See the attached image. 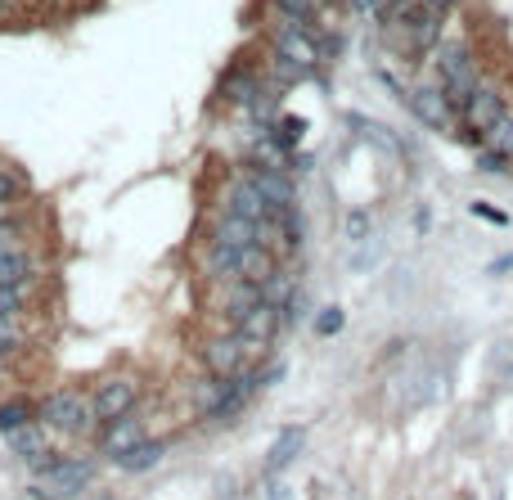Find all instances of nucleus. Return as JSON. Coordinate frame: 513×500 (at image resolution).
I'll use <instances>...</instances> for the list:
<instances>
[{
	"label": "nucleus",
	"mask_w": 513,
	"mask_h": 500,
	"mask_svg": "<svg viewBox=\"0 0 513 500\" xmlns=\"http://www.w3.org/2000/svg\"><path fill=\"white\" fill-rule=\"evenodd\" d=\"M338 329H342V311L338 307H324L320 316H315V334H320V338H333Z\"/></svg>",
	"instance_id": "nucleus-25"
},
{
	"label": "nucleus",
	"mask_w": 513,
	"mask_h": 500,
	"mask_svg": "<svg viewBox=\"0 0 513 500\" xmlns=\"http://www.w3.org/2000/svg\"><path fill=\"white\" fill-rule=\"evenodd\" d=\"M441 19L446 14H437V10H428V5H414L410 14H405L401 23H396V32H401V46L410 50V55H428L432 46H437V37H441Z\"/></svg>",
	"instance_id": "nucleus-6"
},
{
	"label": "nucleus",
	"mask_w": 513,
	"mask_h": 500,
	"mask_svg": "<svg viewBox=\"0 0 513 500\" xmlns=\"http://www.w3.org/2000/svg\"><path fill=\"white\" fill-rule=\"evenodd\" d=\"M275 59H284V64H293V68H297V73L311 77L315 68L324 64V55H320V37H315L311 28L284 23V28L275 32Z\"/></svg>",
	"instance_id": "nucleus-4"
},
{
	"label": "nucleus",
	"mask_w": 513,
	"mask_h": 500,
	"mask_svg": "<svg viewBox=\"0 0 513 500\" xmlns=\"http://www.w3.org/2000/svg\"><path fill=\"white\" fill-rule=\"evenodd\" d=\"M90 415H95V406L81 401L77 392H59V397H50L41 406V419L50 428H59V433H81V428L90 424Z\"/></svg>",
	"instance_id": "nucleus-8"
},
{
	"label": "nucleus",
	"mask_w": 513,
	"mask_h": 500,
	"mask_svg": "<svg viewBox=\"0 0 513 500\" xmlns=\"http://www.w3.org/2000/svg\"><path fill=\"white\" fill-rule=\"evenodd\" d=\"M248 181L257 185L275 208H293V181H288V172H275V167H252Z\"/></svg>",
	"instance_id": "nucleus-15"
},
{
	"label": "nucleus",
	"mask_w": 513,
	"mask_h": 500,
	"mask_svg": "<svg viewBox=\"0 0 513 500\" xmlns=\"http://www.w3.org/2000/svg\"><path fill=\"white\" fill-rule=\"evenodd\" d=\"M437 86L446 91V100L455 104V113L464 109V104L473 100V91L482 86V77H477V59L464 41H450V46L437 50Z\"/></svg>",
	"instance_id": "nucleus-1"
},
{
	"label": "nucleus",
	"mask_w": 513,
	"mask_h": 500,
	"mask_svg": "<svg viewBox=\"0 0 513 500\" xmlns=\"http://www.w3.org/2000/svg\"><path fill=\"white\" fill-rule=\"evenodd\" d=\"M225 212H234V217H248V221H270L275 212H284V208H275V203H270L266 194H261L257 185L248 181V176H239V181L225 185Z\"/></svg>",
	"instance_id": "nucleus-7"
},
{
	"label": "nucleus",
	"mask_w": 513,
	"mask_h": 500,
	"mask_svg": "<svg viewBox=\"0 0 513 500\" xmlns=\"http://www.w3.org/2000/svg\"><path fill=\"white\" fill-rule=\"evenodd\" d=\"M284 320H288V311H284V307H270V302H261V307H252L248 316H243L239 325H234V334H243L252 347H266L270 338H275L279 329H284Z\"/></svg>",
	"instance_id": "nucleus-10"
},
{
	"label": "nucleus",
	"mask_w": 513,
	"mask_h": 500,
	"mask_svg": "<svg viewBox=\"0 0 513 500\" xmlns=\"http://www.w3.org/2000/svg\"><path fill=\"white\" fill-rule=\"evenodd\" d=\"M261 347H252L243 334H221L212 338V343L203 347V361L207 370L216 374V379H234V374H243V365H248V356H257Z\"/></svg>",
	"instance_id": "nucleus-5"
},
{
	"label": "nucleus",
	"mask_w": 513,
	"mask_h": 500,
	"mask_svg": "<svg viewBox=\"0 0 513 500\" xmlns=\"http://www.w3.org/2000/svg\"><path fill=\"white\" fill-rule=\"evenodd\" d=\"M144 442H149V437H144V424L135 415H126V419H117V424L104 428V442H99V451H104L108 460H126V455L140 451Z\"/></svg>",
	"instance_id": "nucleus-11"
},
{
	"label": "nucleus",
	"mask_w": 513,
	"mask_h": 500,
	"mask_svg": "<svg viewBox=\"0 0 513 500\" xmlns=\"http://www.w3.org/2000/svg\"><path fill=\"white\" fill-rule=\"evenodd\" d=\"M347 239L351 244H369V212H351L347 217Z\"/></svg>",
	"instance_id": "nucleus-26"
},
{
	"label": "nucleus",
	"mask_w": 513,
	"mask_h": 500,
	"mask_svg": "<svg viewBox=\"0 0 513 500\" xmlns=\"http://www.w3.org/2000/svg\"><path fill=\"white\" fill-rule=\"evenodd\" d=\"M302 446H306V428L302 424L284 428V433L275 437V446H270V455H266V473H270V478H275L279 469H288V464L302 455Z\"/></svg>",
	"instance_id": "nucleus-14"
},
{
	"label": "nucleus",
	"mask_w": 513,
	"mask_h": 500,
	"mask_svg": "<svg viewBox=\"0 0 513 500\" xmlns=\"http://www.w3.org/2000/svg\"><path fill=\"white\" fill-rule=\"evenodd\" d=\"M275 271H279V266H275V253H270V248H261V244L239 248V262H234V280L266 284Z\"/></svg>",
	"instance_id": "nucleus-12"
},
{
	"label": "nucleus",
	"mask_w": 513,
	"mask_h": 500,
	"mask_svg": "<svg viewBox=\"0 0 513 500\" xmlns=\"http://www.w3.org/2000/svg\"><path fill=\"white\" fill-rule=\"evenodd\" d=\"M257 226L261 221H248V217H234V212H221L212 230V244H225V248H248L257 244Z\"/></svg>",
	"instance_id": "nucleus-13"
},
{
	"label": "nucleus",
	"mask_w": 513,
	"mask_h": 500,
	"mask_svg": "<svg viewBox=\"0 0 513 500\" xmlns=\"http://www.w3.org/2000/svg\"><path fill=\"white\" fill-rule=\"evenodd\" d=\"M135 397H140V392H135L131 379H108L104 388L95 392V401H90V406H95L99 424H117V419H126L135 410Z\"/></svg>",
	"instance_id": "nucleus-9"
},
{
	"label": "nucleus",
	"mask_w": 513,
	"mask_h": 500,
	"mask_svg": "<svg viewBox=\"0 0 513 500\" xmlns=\"http://www.w3.org/2000/svg\"><path fill=\"white\" fill-rule=\"evenodd\" d=\"M162 451H167V442H153V437H149V442H144L140 451H131V455H126V460H122V469H131V473L153 469V464L162 460Z\"/></svg>",
	"instance_id": "nucleus-21"
},
{
	"label": "nucleus",
	"mask_w": 513,
	"mask_h": 500,
	"mask_svg": "<svg viewBox=\"0 0 513 500\" xmlns=\"http://www.w3.org/2000/svg\"><path fill=\"white\" fill-rule=\"evenodd\" d=\"M266 496H270V500H293V491H288L279 478H270V482H266Z\"/></svg>",
	"instance_id": "nucleus-29"
},
{
	"label": "nucleus",
	"mask_w": 513,
	"mask_h": 500,
	"mask_svg": "<svg viewBox=\"0 0 513 500\" xmlns=\"http://www.w3.org/2000/svg\"><path fill=\"white\" fill-rule=\"evenodd\" d=\"M9 446H14L23 460H32L36 469H50V455H45V442H41V433H36L32 424L27 428H18V433H9Z\"/></svg>",
	"instance_id": "nucleus-18"
},
{
	"label": "nucleus",
	"mask_w": 513,
	"mask_h": 500,
	"mask_svg": "<svg viewBox=\"0 0 513 500\" xmlns=\"http://www.w3.org/2000/svg\"><path fill=\"white\" fill-rule=\"evenodd\" d=\"M41 473L50 478V491H54V496H72V491L86 487V464H77V460L50 464V469H41Z\"/></svg>",
	"instance_id": "nucleus-16"
},
{
	"label": "nucleus",
	"mask_w": 513,
	"mask_h": 500,
	"mask_svg": "<svg viewBox=\"0 0 513 500\" xmlns=\"http://www.w3.org/2000/svg\"><path fill=\"white\" fill-rule=\"evenodd\" d=\"M18 194H23V181H18L14 172H5V167H0V208H5L9 199H18Z\"/></svg>",
	"instance_id": "nucleus-28"
},
{
	"label": "nucleus",
	"mask_w": 513,
	"mask_h": 500,
	"mask_svg": "<svg viewBox=\"0 0 513 500\" xmlns=\"http://www.w3.org/2000/svg\"><path fill=\"white\" fill-rule=\"evenodd\" d=\"M405 104H410V113L428 131H441V136H455L459 131V113L441 86H414V91H405Z\"/></svg>",
	"instance_id": "nucleus-3"
},
{
	"label": "nucleus",
	"mask_w": 513,
	"mask_h": 500,
	"mask_svg": "<svg viewBox=\"0 0 513 500\" xmlns=\"http://www.w3.org/2000/svg\"><path fill=\"white\" fill-rule=\"evenodd\" d=\"M5 5H9V0H0V14H5Z\"/></svg>",
	"instance_id": "nucleus-32"
},
{
	"label": "nucleus",
	"mask_w": 513,
	"mask_h": 500,
	"mask_svg": "<svg viewBox=\"0 0 513 500\" xmlns=\"http://www.w3.org/2000/svg\"><path fill=\"white\" fill-rule=\"evenodd\" d=\"M504 113H509V109H504L500 86H486V82H482V86L473 91V100L459 109V131H455V136L468 140V145H482L486 131H491L495 122L504 118Z\"/></svg>",
	"instance_id": "nucleus-2"
},
{
	"label": "nucleus",
	"mask_w": 513,
	"mask_h": 500,
	"mask_svg": "<svg viewBox=\"0 0 513 500\" xmlns=\"http://www.w3.org/2000/svg\"><path fill=\"white\" fill-rule=\"evenodd\" d=\"M482 149H491V154H500V158H513V113H504V118L486 131Z\"/></svg>",
	"instance_id": "nucleus-20"
},
{
	"label": "nucleus",
	"mask_w": 513,
	"mask_h": 500,
	"mask_svg": "<svg viewBox=\"0 0 513 500\" xmlns=\"http://www.w3.org/2000/svg\"><path fill=\"white\" fill-rule=\"evenodd\" d=\"M320 5L324 0H275V10L284 23H297V28H311L320 19Z\"/></svg>",
	"instance_id": "nucleus-19"
},
{
	"label": "nucleus",
	"mask_w": 513,
	"mask_h": 500,
	"mask_svg": "<svg viewBox=\"0 0 513 500\" xmlns=\"http://www.w3.org/2000/svg\"><path fill=\"white\" fill-rule=\"evenodd\" d=\"M423 5H428V10H437V14H450V10H455V0H423Z\"/></svg>",
	"instance_id": "nucleus-31"
},
{
	"label": "nucleus",
	"mask_w": 513,
	"mask_h": 500,
	"mask_svg": "<svg viewBox=\"0 0 513 500\" xmlns=\"http://www.w3.org/2000/svg\"><path fill=\"white\" fill-rule=\"evenodd\" d=\"M23 347V329H18V316H0V361H5L9 352H18Z\"/></svg>",
	"instance_id": "nucleus-23"
},
{
	"label": "nucleus",
	"mask_w": 513,
	"mask_h": 500,
	"mask_svg": "<svg viewBox=\"0 0 513 500\" xmlns=\"http://www.w3.org/2000/svg\"><path fill=\"white\" fill-rule=\"evenodd\" d=\"M252 307H261V284H248V280H230V293H225V316L239 325Z\"/></svg>",
	"instance_id": "nucleus-17"
},
{
	"label": "nucleus",
	"mask_w": 513,
	"mask_h": 500,
	"mask_svg": "<svg viewBox=\"0 0 513 500\" xmlns=\"http://www.w3.org/2000/svg\"><path fill=\"white\" fill-rule=\"evenodd\" d=\"M27 280L23 284H0V316H18L27 307Z\"/></svg>",
	"instance_id": "nucleus-22"
},
{
	"label": "nucleus",
	"mask_w": 513,
	"mask_h": 500,
	"mask_svg": "<svg viewBox=\"0 0 513 500\" xmlns=\"http://www.w3.org/2000/svg\"><path fill=\"white\" fill-rule=\"evenodd\" d=\"M18 221H0V257H9V253H18Z\"/></svg>",
	"instance_id": "nucleus-27"
},
{
	"label": "nucleus",
	"mask_w": 513,
	"mask_h": 500,
	"mask_svg": "<svg viewBox=\"0 0 513 500\" xmlns=\"http://www.w3.org/2000/svg\"><path fill=\"white\" fill-rule=\"evenodd\" d=\"M27 419H32V410H27L23 401H9V406L0 410V433H18V428H27Z\"/></svg>",
	"instance_id": "nucleus-24"
},
{
	"label": "nucleus",
	"mask_w": 513,
	"mask_h": 500,
	"mask_svg": "<svg viewBox=\"0 0 513 500\" xmlns=\"http://www.w3.org/2000/svg\"><path fill=\"white\" fill-rule=\"evenodd\" d=\"M473 212H477V217H486V221H495V226H504V221H509V217H504V212L486 208V203H473Z\"/></svg>",
	"instance_id": "nucleus-30"
}]
</instances>
